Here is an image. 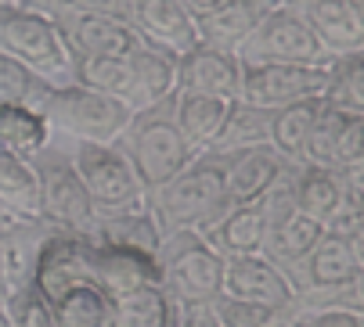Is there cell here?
Returning a JSON list of instances; mask_svg holds the SVG:
<instances>
[{
    "label": "cell",
    "mask_w": 364,
    "mask_h": 327,
    "mask_svg": "<svg viewBox=\"0 0 364 327\" xmlns=\"http://www.w3.org/2000/svg\"><path fill=\"white\" fill-rule=\"evenodd\" d=\"M346 112L332 108L328 101L321 104V112L310 126V137L303 144V155H299V166H332L336 170V151H339V137H343V126H346Z\"/></svg>",
    "instance_id": "cell-35"
},
{
    "label": "cell",
    "mask_w": 364,
    "mask_h": 327,
    "mask_svg": "<svg viewBox=\"0 0 364 327\" xmlns=\"http://www.w3.org/2000/svg\"><path fill=\"white\" fill-rule=\"evenodd\" d=\"M4 299H8V284H4V274H0V309H4Z\"/></svg>",
    "instance_id": "cell-45"
},
{
    "label": "cell",
    "mask_w": 364,
    "mask_h": 327,
    "mask_svg": "<svg viewBox=\"0 0 364 327\" xmlns=\"http://www.w3.org/2000/svg\"><path fill=\"white\" fill-rule=\"evenodd\" d=\"M364 155V116H350L339 137V151H336V170L346 166V162Z\"/></svg>",
    "instance_id": "cell-39"
},
{
    "label": "cell",
    "mask_w": 364,
    "mask_h": 327,
    "mask_svg": "<svg viewBox=\"0 0 364 327\" xmlns=\"http://www.w3.org/2000/svg\"><path fill=\"white\" fill-rule=\"evenodd\" d=\"M43 116L50 123V133L65 140H90V144H119L127 133L134 112L101 90H90L83 83H58L50 87L43 101Z\"/></svg>",
    "instance_id": "cell-3"
},
{
    "label": "cell",
    "mask_w": 364,
    "mask_h": 327,
    "mask_svg": "<svg viewBox=\"0 0 364 327\" xmlns=\"http://www.w3.org/2000/svg\"><path fill=\"white\" fill-rule=\"evenodd\" d=\"M130 108L144 112L177 94V58L151 43H137L130 54Z\"/></svg>",
    "instance_id": "cell-18"
},
{
    "label": "cell",
    "mask_w": 364,
    "mask_h": 327,
    "mask_svg": "<svg viewBox=\"0 0 364 327\" xmlns=\"http://www.w3.org/2000/svg\"><path fill=\"white\" fill-rule=\"evenodd\" d=\"M177 90H195V94L238 101V90H242L238 54L198 43L195 50L184 54V58H177Z\"/></svg>",
    "instance_id": "cell-15"
},
{
    "label": "cell",
    "mask_w": 364,
    "mask_h": 327,
    "mask_svg": "<svg viewBox=\"0 0 364 327\" xmlns=\"http://www.w3.org/2000/svg\"><path fill=\"white\" fill-rule=\"evenodd\" d=\"M119 148L127 151L130 166L148 194L159 191L163 184H170L177 173H184L195 158L191 144L184 140V133L173 123L170 101L144 108V112H134L127 133L119 137Z\"/></svg>",
    "instance_id": "cell-2"
},
{
    "label": "cell",
    "mask_w": 364,
    "mask_h": 327,
    "mask_svg": "<svg viewBox=\"0 0 364 327\" xmlns=\"http://www.w3.org/2000/svg\"><path fill=\"white\" fill-rule=\"evenodd\" d=\"M332 65H292V62H271V65H242V90L238 97L259 108L296 104L303 97H321L328 87Z\"/></svg>",
    "instance_id": "cell-9"
},
{
    "label": "cell",
    "mask_w": 364,
    "mask_h": 327,
    "mask_svg": "<svg viewBox=\"0 0 364 327\" xmlns=\"http://www.w3.org/2000/svg\"><path fill=\"white\" fill-rule=\"evenodd\" d=\"M242 65H271V62H292V65H332L336 58L318 40L299 8L282 4L271 15L259 18V26L238 43Z\"/></svg>",
    "instance_id": "cell-6"
},
{
    "label": "cell",
    "mask_w": 364,
    "mask_h": 327,
    "mask_svg": "<svg viewBox=\"0 0 364 327\" xmlns=\"http://www.w3.org/2000/svg\"><path fill=\"white\" fill-rule=\"evenodd\" d=\"M73 83H83L90 90L119 97L130 108V58L127 54H112V58H76L73 62Z\"/></svg>",
    "instance_id": "cell-32"
},
{
    "label": "cell",
    "mask_w": 364,
    "mask_h": 327,
    "mask_svg": "<svg viewBox=\"0 0 364 327\" xmlns=\"http://www.w3.org/2000/svg\"><path fill=\"white\" fill-rule=\"evenodd\" d=\"M87 234L101 245H116V248H130L144 255H159V245H163V234L151 220L148 201L134 209H119V212H97V220Z\"/></svg>",
    "instance_id": "cell-22"
},
{
    "label": "cell",
    "mask_w": 364,
    "mask_h": 327,
    "mask_svg": "<svg viewBox=\"0 0 364 327\" xmlns=\"http://www.w3.org/2000/svg\"><path fill=\"white\" fill-rule=\"evenodd\" d=\"M11 220H15V216H11V212H8V209H4V205H0V227H8V223H11Z\"/></svg>",
    "instance_id": "cell-44"
},
{
    "label": "cell",
    "mask_w": 364,
    "mask_h": 327,
    "mask_svg": "<svg viewBox=\"0 0 364 327\" xmlns=\"http://www.w3.org/2000/svg\"><path fill=\"white\" fill-rule=\"evenodd\" d=\"M65 144L97 212H119V209H134L148 201V191L141 187L130 158L119 144H90V140H65Z\"/></svg>",
    "instance_id": "cell-8"
},
{
    "label": "cell",
    "mask_w": 364,
    "mask_h": 327,
    "mask_svg": "<svg viewBox=\"0 0 364 327\" xmlns=\"http://www.w3.org/2000/svg\"><path fill=\"white\" fill-rule=\"evenodd\" d=\"M339 177L346 184V194L364 205V155L353 158V162H346V166H339Z\"/></svg>",
    "instance_id": "cell-40"
},
{
    "label": "cell",
    "mask_w": 364,
    "mask_h": 327,
    "mask_svg": "<svg viewBox=\"0 0 364 327\" xmlns=\"http://www.w3.org/2000/svg\"><path fill=\"white\" fill-rule=\"evenodd\" d=\"M357 274H360V259L353 245L346 238L321 234V241L289 270V281L296 295H339L353 284Z\"/></svg>",
    "instance_id": "cell-11"
},
{
    "label": "cell",
    "mask_w": 364,
    "mask_h": 327,
    "mask_svg": "<svg viewBox=\"0 0 364 327\" xmlns=\"http://www.w3.org/2000/svg\"><path fill=\"white\" fill-rule=\"evenodd\" d=\"M289 4H296V0H289Z\"/></svg>",
    "instance_id": "cell-48"
},
{
    "label": "cell",
    "mask_w": 364,
    "mask_h": 327,
    "mask_svg": "<svg viewBox=\"0 0 364 327\" xmlns=\"http://www.w3.org/2000/svg\"><path fill=\"white\" fill-rule=\"evenodd\" d=\"M289 306H264V302H245V299H213V316L220 327H282Z\"/></svg>",
    "instance_id": "cell-36"
},
{
    "label": "cell",
    "mask_w": 364,
    "mask_h": 327,
    "mask_svg": "<svg viewBox=\"0 0 364 327\" xmlns=\"http://www.w3.org/2000/svg\"><path fill=\"white\" fill-rule=\"evenodd\" d=\"M116 327H177L181 302L163 284H141L112 295Z\"/></svg>",
    "instance_id": "cell-25"
},
{
    "label": "cell",
    "mask_w": 364,
    "mask_h": 327,
    "mask_svg": "<svg viewBox=\"0 0 364 327\" xmlns=\"http://www.w3.org/2000/svg\"><path fill=\"white\" fill-rule=\"evenodd\" d=\"M50 87L43 76H36L29 65H22L18 58L0 50V104H29L43 112V101L50 94Z\"/></svg>",
    "instance_id": "cell-34"
},
{
    "label": "cell",
    "mask_w": 364,
    "mask_h": 327,
    "mask_svg": "<svg viewBox=\"0 0 364 327\" xmlns=\"http://www.w3.org/2000/svg\"><path fill=\"white\" fill-rule=\"evenodd\" d=\"M90 266H94V277L101 281V288L109 295H119V292H130L141 284H163L159 281V255L101 245L94 238H90Z\"/></svg>",
    "instance_id": "cell-19"
},
{
    "label": "cell",
    "mask_w": 364,
    "mask_h": 327,
    "mask_svg": "<svg viewBox=\"0 0 364 327\" xmlns=\"http://www.w3.org/2000/svg\"><path fill=\"white\" fill-rule=\"evenodd\" d=\"M321 234H325V227L318 223V220H310V216H303L299 209L292 212V216H285L282 223H274V227H267V238H264V255L267 259H274L285 274L289 270L314 248L318 241H321Z\"/></svg>",
    "instance_id": "cell-28"
},
{
    "label": "cell",
    "mask_w": 364,
    "mask_h": 327,
    "mask_svg": "<svg viewBox=\"0 0 364 327\" xmlns=\"http://www.w3.org/2000/svg\"><path fill=\"white\" fill-rule=\"evenodd\" d=\"M50 234H55V223L47 220H11L8 227H0V274L8 292L33 284L40 252Z\"/></svg>",
    "instance_id": "cell-16"
},
{
    "label": "cell",
    "mask_w": 364,
    "mask_h": 327,
    "mask_svg": "<svg viewBox=\"0 0 364 327\" xmlns=\"http://www.w3.org/2000/svg\"><path fill=\"white\" fill-rule=\"evenodd\" d=\"M0 4H22V0H0Z\"/></svg>",
    "instance_id": "cell-47"
},
{
    "label": "cell",
    "mask_w": 364,
    "mask_h": 327,
    "mask_svg": "<svg viewBox=\"0 0 364 327\" xmlns=\"http://www.w3.org/2000/svg\"><path fill=\"white\" fill-rule=\"evenodd\" d=\"M36 162V173H40V216L55 227L87 234L97 220V209L73 166V155L69 144L62 137L50 133L47 148L40 155H33Z\"/></svg>",
    "instance_id": "cell-7"
},
{
    "label": "cell",
    "mask_w": 364,
    "mask_h": 327,
    "mask_svg": "<svg viewBox=\"0 0 364 327\" xmlns=\"http://www.w3.org/2000/svg\"><path fill=\"white\" fill-rule=\"evenodd\" d=\"M220 295L245 299V302H264V306H289L296 299V288L274 259H267L264 252H252V255L224 259Z\"/></svg>",
    "instance_id": "cell-13"
},
{
    "label": "cell",
    "mask_w": 364,
    "mask_h": 327,
    "mask_svg": "<svg viewBox=\"0 0 364 327\" xmlns=\"http://www.w3.org/2000/svg\"><path fill=\"white\" fill-rule=\"evenodd\" d=\"M350 292V288H346ZM339 295H296L282 327H364V309Z\"/></svg>",
    "instance_id": "cell-27"
},
{
    "label": "cell",
    "mask_w": 364,
    "mask_h": 327,
    "mask_svg": "<svg viewBox=\"0 0 364 327\" xmlns=\"http://www.w3.org/2000/svg\"><path fill=\"white\" fill-rule=\"evenodd\" d=\"M202 238L210 241L224 259H231V255H252V252H264L267 223H264V212H259V201L231 205V209L220 216V220H213L210 227L202 231Z\"/></svg>",
    "instance_id": "cell-23"
},
{
    "label": "cell",
    "mask_w": 364,
    "mask_h": 327,
    "mask_svg": "<svg viewBox=\"0 0 364 327\" xmlns=\"http://www.w3.org/2000/svg\"><path fill=\"white\" fill-rule=\"evenodd\" d=\"M159 281L181 302H213L224 281V255L202 238V231L163 234L159 245Z\"/></svg>",
    "instance_id": "cell-5"
},
{
    "label": "cell",
    "mask_w": 364,
    "mask_h": 327,
    "mask_svg": "<svg viewBox=\"0 0 364 327\" xmlns=\"http://www.w3.org/2000/svg\"><path fill=\"white\" fill-rule=\"evenodd\" d=\"M224 0H184V8L195 15V18H202V15H210L213 8H220Z\"/></svg>",
    "instance_id": "cell-41"
},
{
    "label": "cell",
    "mask_w": 364,
    "mask_h": 327,
    "mask_svg": "<svg viewBox=\"0 0 364 327\" xmlns=\"http://www.w3.org/2000/svg\"><path fill=\"white\" fill-rule=\"evenodd\" d=\"M271 108H259L249 101H231L228 123L217 137V144L210 148V155H228V151H242V148H256V144H271ZM205 155V151H202Z\"/></svg>",
    "instance_id": "cell-30"
},
{
    "label": "cell",
    "mask_w": 364,
    "mask_h": 327,
    "mask_svg": "<svg viewBox=\"0 0 364 327\" xmlns=\"http://www.w3.org/2000/svg\"><path fill=\"white\" fill-rule=\"evenodd\" d=\"M292 8L303 11L332 58L364 50V11H357L346 0H296Z\"/></svg>",
    "instance_id": "cell-17"
},
{
    "label": "cell",
    "mask_w": 364,
    "mask_h": 327,
    "mask_svg": "<svg viewBox=\"0 0 364 327\" xmlns=\"http://www.w3.org/2000/svg\"><path fill=\"white\" fill-rule=\"evenodd\" d=\"M321 104H325V97H303V101L285 104V108H278V112H274V119H271V144L285 158L299 162L303 144L310 137V126H314Z\"/></svg>",
    "instance_id": "cell-31"
},
{
    "label": "cell",
    "mask_w": 364,
    "mask_h": 327,
    "mask_svg": "<svg viewBox=\"0 0 364 327\" xmlns=\"http://www.w3.org/2000/svg\"><path fill=\"white\" fill-rule=\"evenodd\" d=\"M0 50L55 87L73 79V54L58 26L26 4H0Z\"/></svg>",
    "instance_id": "cell-4"
},
{
    "label": "cell",
    "mask_w": 364,
    "mask_h": 327,
    "mask_svg": "<svg viewBox=\"0 0 364 327\" xmlns=\"http://www.w3.org/2000/svg\"><path fill=\"white\" fill-rule=\"evenodd\" d=\"M346 299H350L353 306H360V309H364V266H360V274L353 277V284H350V292H346Z\"/></svg>",
    "instance_id": "cell-42"
},
{
    "label": "cell",
    "mask_w": 364,
    "mask_h": 327,
    "mask_svg": "<svg viewBox=\"0 0 364 327\" xmlns=\"http://www.w3.org/2000/svg\"><path fill=\"white\" fill-rule=\"evenodd\" d=\"M0 327H11V320H8V313L0 309Z\"/></svg>",
    "instance_id": "cell-46"
},
{
    "label": "cell",
    "mask_w": 364,
    "mask_h": 327,
    "mask_svg": "<svg viewBox=\"0 0 364 327\" xmlns=\"http://www.w3.org/2000/svg\"><path fill=\"white\" fill-rule=\"evenodd\" d=\"M50 140V123L40 108L29 104H0V148L11 155H40Z\"/></svg>",
    "instance_id": "cell-29"
},
{
    "label": "cell",
    "mask_w": 364,
    "mask_h": 327,
    "mask_svg": "<svg viewBox=\"0 0 364 327\" xmlns=\"http://www.w3.org/2000/svg\"><path fill=\"white\" fill-rule=\"evenodd\" d=\"M170 108H173V123L184 133V140L191 144V151L202 155L217 144V137L228 123V112H231V101L195 94V90H177L170 97Z\"/></svg>",
    "instance_id": "cell-21"
},
{
    "label": "cell",
    "mask_w": 364,
    "mask_h": 327,
    "mask_svg": "<svg viewBox=\"0 0 364 327\" xmlns=\"http://www.w3.org/2000/svg\"><path fill=\"white\" fill-rule=\"evenodd\" d=\"M0 205L15 220H43L40 216V173L26 155H11L0 148Z\"/></svg>",
    "instance_id": "cell-26"
},
{
    "label": "cell",
    "mask_w": 364,
    "mask_h": 327,
    "mask_svg": "<svg viewBox=\"0 0 364 327\" xmlns=\"http://www.w3.org/2000/svg\"><path fill=\"white\" fill-rule=\"evenodd\" d=\"M231 209L228 187H224V170L217 155H195L191 166L177 173L170 184L148 194V212L159 234L173 231H205L213 220Z\"/></svg>",
    "instance_id": "cell-1"
},
{
    "label": "cell",
    "mask_w": 364,
    "mask_h": 327,
    "mask_svg": "<svg viewBox=\"0 0 364 327\" xmlns=\"http://www.w3.org/2000/svg\"><path fill=\"white\" fill-rule=\"evenodd\" d=\"M4 313H8L11 327H58L55 306H50V299L36 284H26V288L8 292Z\"/></svg>",
    "instance_id": "cell-37"
},
{
    "label": "cell",
    "mask_w": 364,
    "mask_h": 327,
    "mask_svg": "<svg viewBox=\"0 0 364 327\" xmlns=\"http://www.w3.org/2000/svg\"><path fill=\"white\" fill-rule=\"evenodd\" d=\"M55 26L73 54V62L130 54L137 43H144L123 15H69V18H58Z\"/></svg>",
    "instance_id": "cell-14"
},
{
    "label": "cell",
    "mask_w": 364,
    "mask_h": 327,
    "mask_svg": "<svg viewBox=\"0 0 364 327\" xmlns=\"http://www.w3.org/2000/svg\"><path fill=\"white\" fill-rule=\"evenodd\" d=\"M127 22L144 43L173 58H184L198 47V18L184 8V0H130Z\"/></svg>",
    "instance_id": "cell-12"
},
{
    "label": "cell",
    "mask_w": 364,
    "mask_h": 327,
    "mask_svg": "<svg viewBox=\"0 0 364 327\" xmlns=\"http://www.w3.org/2000/svg\"><path fill=\"white\" fill-rule=\"evenodd\" d=\"M282 4H289V0H224L220 8L198 18V43L238 50V43L259 26V18Z\"/></svg>",
    "instance_id": "cell-20"
},
{
    "label": "cell",
    "mask_w": 364,
    "mask_h": 327,
    "mask_svg": "<svg viewBox=\"0 0 364 327\" xmlns=\"http://www.w3.org/2000/svg\"><path fill=\"white\" fill-rule=\"evenodd\" d=\"M350 245H353V252H357V259H360V266H364V220H360V227L353 231Z\"/></svg>",
    "instance_id": "cell-43"
},
{
    "label": "cell",
    "mask_w": 364,
    "mask_h": 327,
    "mask_svg": "<svg viewBox=\"0 0 364 327\" xmlns=\"http://www.w3.org/2000/svg\"><path fill=\"white\" fill-rule=\"evenodd\" d=\"M22 4L47 15L50 22H58L69 15H123L127 18L130 0H22Z\"/></svg>",
    "instance_id": "cell-38"
},
{
    "label": "cell",
    "mask_w": 364,
    "mask_h": 327,
    "mask_svg": "<svg viewBox=\"0 0 364 327\" xmlns=\"http://www.w3.org/2000/svg\"><path fill=\"white\" fill-rule=\"evenodd\" d=\"M292 194H296V209L303 216H310V220H318L321 227L332 220V216L339 212V205L350 198L339 170H332V166H296Z\"/></svg>",
    "instance_id": "cell-24"
},
{
    "label": "cell",
    "mask_w": 364,
    "mask_h": 327,
    "mask_svg": "<svg viewBox=\"0 0 364 327\" xmlns=\"http://www.w3.org/2000/svg\"><path fill=\"white\" fill-rule=\"evenodd\" d=\"M217 158H220V170H224V187H228L231 205L259 201L278 180H285L299 166V162L285 158L274 144H256V148L228 151V155H217Z\"/></svg>",
    "instance_id": "cell-10"
},
{
    "label": "cell",
    "mask_w": 364,
    "mask_h": 327,
    "mask_svg": "<svg viewBox=\"0 0 364 327\" xmlns=\"http://www.w3.org/2000/svg\"><path fill=\"white\" fill-rule=\"evenodd\" d=\"M321 97L346 116H364V50L343 54L332 62L328 87Z\"/></svg>",
    "instance_id": "cell-33"
}]
</instances>
